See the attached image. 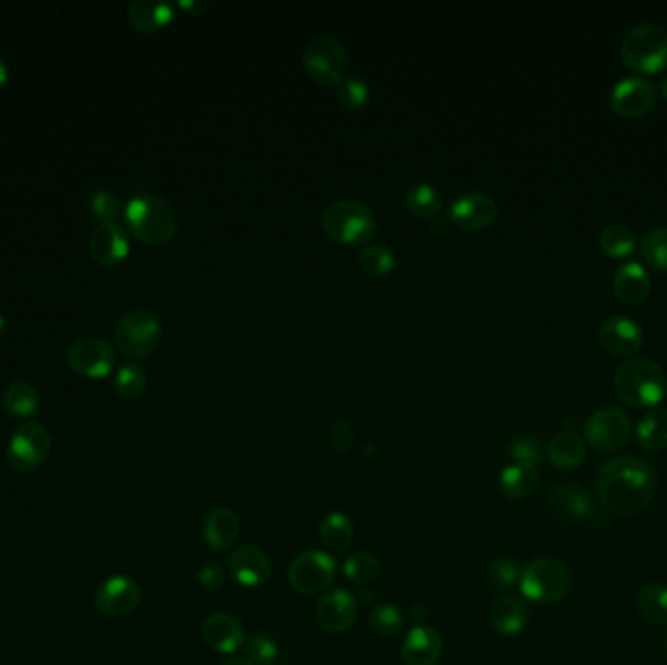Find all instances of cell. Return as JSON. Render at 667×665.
I'll list each match as a JSON object with an SVG mask.
<instances>
[{
  "mask_svg": "<svg viewBox=\"0 0 667 665\" xmlns=\"http://www.w3.org/2000/svg\"><path fill=\"white\" fill-rule=\"evenodd\" d=\"M357 599L348 589H330L316 605V623L332 634H340L354 625Z\"/></svg>",
  "mask_w": 667,
  "mask_h": 665,
  "instance_id": "cell-16",
  "label": "cell"
},
{
  "mask_svg": "<svg viewBox=\"0 0 667 665\" xmlns=\"http://www.w3.org/2000/svg\"><path fill=\"white\" fill-rule=\"evenodd\" d=\"M320 541L332 552H344L354 541L352 519L342 511H330L318 529Z\"/></svg>",
  "mask_w": 667,
  "mask_h": 665,
  "instance_id": "cell-30",
  "label": "cell"
},
{
  "mask_svg": "<svg viewBox=\"0 0 667 665\" xmlns=\"http://www.w3.org/2000/svg\"><path fill=\"white\" fill-rule=\"evenodd\" d=\"M658 90L654 82L642 75H628L619 80L609 96L611 108L625 118H638L652 110Z\"/></svg>",
  "mask_w": 667,
  "mask_h": 665,
  "instance_id": "cell-13",
  "label": "cell"
},
{
  "mask_svg": "<svg viewBox=\"0 0 667 665\" xmlns=\"http://www.w3.org/2000/svg\"><path fill=\"white\" fill-rule=\"evenodd\" d=\"M597 338L605 352L617 357H630L642 348L644 332L642 326L630 316L613 314L601 322Z\"/></svg>",
  "mask_w": 667,
  "mask_h": 665,
  "instance_id": "cell-14",
  "label": "cell"
},
{
  "mask_svg": "<svg viewBox=\"0 0 667 665\" xmlns=\"http://www.w3.org/2000/svg\"><path fill=\"white\" fill-rule=\"evenodd\" d=\"M656 90H658V94H662L664 98L667 100V73L660 79V82H658V86H656Z\"/></svg>",
  "mask_w": 667,
  "mask_h": 665,
  "instance_id": "cell-48",
  "label": "cell"
},
{
  "mask_svg": "<svg viewBox=\"0 0 667 665\" xmlns=\"http://www.w3.org/2000/svg\"><path fill=\"white\" fill-rule=\"evenodd\" d=\"M613 383L619 398L636 408H654L667 391L666 371L650 357L625 359L617 367Z\"/></svg>",
  "mask_w": 667,
  "mask_h": 665,
  "instance_id": "cell-2",
  "label": "cell"
},
{
  "mask_svg": "<svg viewBox=\"0 0 667 665\" xmlns=\"http://www.w3.org/2000/svg\"><path fill=\"white\" fill-rule=\"evenodd\" d=\"M203 640L217 654H235L244 646V626L231 613H213L203 623Z\"/></svg>",
  "mask_w": 667,
  "mask_h": 665,
  "instance_id": "cell-21",
  "label": "cell"
},
{
  "mask_svg": "<svg viewBox=\"0 0 667 665\" xmlns=\"http://www.w3.org/2000/svg\"><path fill=\"white\" fill-rule=\"evenodd\" d=\"M162 340V326L157 316L137 309L119 318L116 326V344L119 352L131 359H143L157 352Z\"/></svg>",
  "mask_w": 667,
  "mask_h": 665,
  "instance_id": "cell-8",
  "label": "cell"
},
{
  "mask_svg": "<svg viewBox=\"0 0 667 665\" xmlns=\"http://www.w3.org/2000/svg\"><path fill=\"white\" fill-rule=\"evenodd\" d=\"M229 572L235 578L236 584L248 589H258L266 586L272 578V562L262 548L244 545L236 548L229 556Z\"/></svg>",
  "mask_w": 667,
  "mask_h": 665,
  "instance_id": "cell-17",
  "label": "cell"
},
{
  "mask_svg": "<svg viewBox=\"0 0 667 665\" xmlns=\"http://www.w3.org/2000/svg\"><path fill=\"white\" fill-rule=\"evenodd\" d=\"M549 502L552 511H556L564 519L584 521V523L599 519V513H597L593 498L589 496L588 490L580 484L564 482V484L556 486L550 492Z\"/></svg>",
  "mask_w": 667,
  "mask_h": 665,
  "instance_id": "cell-20",
  "label": "cell"
},
{
  "mask_svg": "<svg viewBox=\"0 0 667 665\" xmlns=\"http://www.w3.org/2000/svg\"><path fill=\"white\" fill-rule=\"evenodd\" d=\"M172 20V6L168 2L135 0L129 6V22L137 32L153 34Z\"/></svg>",
  "mask_w": 667,
  "mask_h": 665,
  "instance_id": "cell-28",
  "label": "cell"
},
{
  "mask_svg": "<svg viewBox=\"0 0 667 665\" xmlns=\"http://www.w3.org/2000/svg\"><path fill=\"white\" fill-rule=\"evenodd\" d=\"M613 291L625 305H640L652 291L650 272L640 262H627L613 275Z\"/></svg>",
  "mask_w": 667,
  "mask_h": 665,
  "instance_id": "cell-23",
  "label": "cell"
},
{
  "mask_svg": "<svg viewBox=\"0 0 667 665\" xmlns=\"http://www.w3.org/2000/svg\"><path fill=\"white\" fill-rule=\"evenodd\" d=\"M640 254L646 264L667 272V225L652 227L642 235Z\"/></svg>",
  "mask_w": 667,
  "mask_h": 665,
  "instance_id": "cell-35",
  "label": "cell"
},
{
  "mask_svg": "<svg viewBox=\"0 0 667 665\" xmlns=\"http://www.w3.org/2000/svg\"><path fill=\"white\" fill-rule=\"evenodd\" d=\"M69 367L86 379H104L116 365V352L112 344L98 336L79 338L67 352Z\"/></svg>",
  "mask_w": 667,
  "mask_h": 665,
  "instance_id": "cell-12",
  "label": "cell"
},
{
  "mask_svg": "<svg viewBox=\"0 0 667 665\" xmlns=\"http://www.w3.org/2000/svg\"><path fill=\"white\" fill-rule=\"evenodd\" d=\"M406 205L418 217H433L441 209V196L432 184H414L406 192Z\"/></svg>",
  "mask_w": 667,
  "mask_h": 665,
  "instance_id": "cell-36",
  "label": "cell"
},
{
  "mask_svg": "<svg viewBox=\"0 0 667 665\" xmlns=\"http://www.w3.org/2000/svg\"><path fill=\"white\" fill-rule=\"evenodd\" d=\"M355 437L354 430H352V424L346 422V420H338L332 430H330V445L340 451V453H346L354 447Z\"/></svg>",
  "mask_w": 667,
  "mask_h": 665,
  "instance_id": "cell-46",
  "label": "cell"
},
{
  "mask_svg": "<svg viewBox=\"0 0 667 665\" xmlns=\"http://www.w3.org/2000/svg\"><path fill=\"white\" fill-rule=\"evenodd\" d=\"M510 455L515 463L537 467L543 459V445L535 435H517L510 443Z\"/></svg>",
  "mask_w": 667,
  "mask_h": 665,
  "instance_id": "cell-42",
  "label": "cell"
},
{
  "mask_svg": "<svg viewBox=\"0 0 667 665\" xmlns=\"http://www.w3.org/2000/svg\"><path fill=\"white\" fill-rule=\"evenodd\" d=\"M572 587L570 570L556 558H535L521 570L519 589L533 603H558Z\"/></svg>",
  "mask_w": 667,
  "mask_h": 665,
  "instance_id": "cell-5",
  "label": "cell"
},
{
  "mask_svg": "<svg viewBox=\"0 0 667 665\" xmlns=\"http://www.w3.org/2000/svg\"><path fill=\"white\" fill-rule=\"evenodd\" d=\"M664 650H666V656H667V632L666 636H664Z\"/></svg>",
  "mask_w": 667,
  "mask_h": 665,
  "instance_id": "cell-52",
  "label": "cell"
},
{
  "mask_svg": "<svg viewBox=\"0 0 667 665\" xmlns=\"http://www.w3.org/2000/svg\"><path fill=\"white\" fill-rule=\"evenodd\" d=\"M197 584L203 591L215 593L225 584V568L219 562H209L197 572Z\"/></svg>",
  "mask_w": 667,
  "mask_h": 665,
  "instance_id": "cell-45",
  "label": "cell"
},
{
  "mask_svg": "<svg viewBox=\"0 0 667 665\" xmlns=\"http://www.w3.org/2000/svg\"><path fill=\"white\" fill-rule=\"evenodd\" d=\"M350 57L342 41L330 34L316 36L303 53V67L320 84H340L346 79Z\"/></svg>",
  "mask_w": 667,
  "mask_h": 665,
  "instance_id": "cell-7",
  "label": "cell"
},
{
  "mask_svg": "<svg viewBox=\"0 0 667 665\" xmlns=\"http://www.w3.org/2000/svg\"><path fill=\"white\" fill-rule=\"evenodd\" d=\"M240 535V519L229 508L211 509L203 519V539L213 550L233 547Z\"/></svg>",
  "mask_w": 667,
  "mask_h": 665,
  "instance_id": "cell-24",
  "label": "cell"
},
{
  "mask_svg": "<svg viewBox=\"0 0 667 665\" xmlns=\"http://www.w3.org/2000/svg\"><path fill=\"white\" fill-rule=\"evenodd\" d=\"M636 441L640 449L648 453H656L667 447V408H652L648 410L638 426H636Z\"/></svg>",
  "mask_w": 667,
  "mask_h": 665,
  "instance_id": "cell-29",
  "label": "cell"
},
{
  "mask_svg": "<svg viewBox=\"0 0 667 665\" xmlns=\"http://www.w3.org/2000/svg\"><path fill=\"white\" fill-rule=\"evenodd\" d=\"M221 665H252L246 658H231V660H227L225 664Z\"/></svg>",
  "mask_w": 667,
  "mask_h": 665,
  "instance_id": "cell-49",
  "label": "cell"
},
{
  "mask_svg": "<svg viewBox=\"0 0 667 665\" xmlns=\"http://www.w3.org/2000/svg\"><path fill=\"white\" fill-rule=\"evenodd\" d=\"M94 601L98 611L106 617H127L139 607L141 587L129 576H114L98 587Z\"/></svg>",
  "mask_w": 667,
  "mask_h": 665,
  "instance_id": "cell-15",
  "label": "cell"
},
{
  "mask_svg": "<svg viewBox=\"0 0 667 665\" xmlns=\"http://www.w3.org/2000/svg\"><path fill=\"white\" fill-rule=\"evenodd\" d=\"M621 57L638 73H658L667 63V30L656 22L632 26L621 41Z\"/></svg>",
  "mask_w": 667,
  "mask_h": 665,
  "instance_id": "cell-4",
  "label": "cell"
},
{
  "mask_svg": "<svg viewBox=\"0 0 667 665\" xmlns=\"http://www.w3.org/2000/svg\"><path fill=\"white\" fill-rule=\"evenodd\" d=\"M369 623L377 634L394 636L404 628V613L393 603H379L373 607Z\"/></svg>",
  "mask_w": 667,
  "mask_h": 665,
  "instance_id": "cell-39",
  "label": "cell"
},
{
  "mask_svg": "<svg viewBox=\"0 0 667 665\" xmlns=\"http://www.w3.org/2000/svg\"><path fill=\"white\" fill-rule=\"evenodd\" d=\"M359 266L369 275H383L394 266L393 252L387 246L371 244L359 252Z\"/></svg>",
  "mask_w": 667,
  "mask_h": 665,
  "instance_id": "cell-40",
  "label": "cell"
},
{
  "mask_svg": "<svg viewBox=\"0 0 667 665\" xmlns=\"http://www.w3.org/2000/svg\"><path fill=\"white\" fill-rule=\"evenodd\" d=\"M90 256L104 268H114L129 254V238L118 223H100L88 240Z\"/></svg>",
  "mask_w": 667,
  "mask_h": 665,
  "instance_id": "cell-19",
  "label": "cell"
},
{
  "mask_svg": "<svg viewBox=\"0 0 667 665\" xmlns=\"http://www.w3.org/2000/svg\"><path fill=\"white\" fill-rule=\"evenodd\" d=\"M529 623V609L527 605L513 597L502 595L490 607V625L502 636H517L525 630Z\"/></svg>",
  "mask_w": 667,
  "mask_h": 665,
  "instance_id": "cell-25",
  "label": "cell"
},
{
  "mask_svg": "<svg viewBox=\"0 0 667 665\" xmlns=\"http://www.w3.org/2000/svg\"><path fill=\"white\" fill-rule=\"evenodd\" d=\"M6 332V318L0 314V336Z\"/></svg>",
  "mask_w": 667,
  "mask_h": 665,
  "instance_id": "cell-51",
  "label": "cell"
},
{
  "mask_svg": "<svg viewBox=\"0 0 667 665\" xmlns=\"http://www.w3.org/2000/svg\"><path fill=\"white\" fill-rule=\"evenodd\" d=\"M537 486H539V469L523 463H513L502 470L498 482L502 496L508 500H525L537 490Z\"/></svg>",
  "mask_w": 667,
  "mask_h": 665,
  "instance_id": "cell-27",
  "label": "cell"
},
{
  "mask_svg": "<svg viewBox=\"0 0 667 665\" xmlns=\"http://www.w3.org/2000/svg\"><path fill=\"white\" fill-rule=\"evenodd\" d=\"M6 80H8V65H6V61L0 57V88L6 84Z\"/></svg>",
  "mask_w": 667,
  "mask_h": 665,
  "instance_id": "cell-47",
  "label": "cell"
},
{
  "mask_svg": "<svg viewBox=\"0 0 667 665\" xmlns=\"http://www.w3.org/2000/svg\"><path fill=\"white\" fill-rule=\"evenodd\" d=\"M369 100V86L359 77L344 79L338 86V102L346 110H359Z\"/></svg>",
  "mask_w": 667,
  "mask_h": 665,
  "instance_id": "cell-43",
  "label": "cell"
},
{
  "mask_svg": "<svg viewBox=\"0 0 667 665\" xmlns=\"http://www.w3.org/2000/svg\"><path fill=\"white\" fill-rule=\"evenodd\" d=\"M114 387L121 398L135 400L147 389V375L137 363H125L118 369Z\"/></svg>",
  "mask_w": 667,
  "mask_h": 665,
  "instance_id": "cell-37",
  "label": "cell"
},
{
  "mask_svg": "<svg viewBox=\"0 0 667 665\" xmlns=\"http://www.w3.org/2000/svg\"><path fill=\"white\" fill-rule=\"evenodd\" d=\"M4 408L18 420H30L40 412L41 400L38 391L28 383H12L4 392Z\"/></svg>",
  "mask_w": 667,
  "mask_h": 665,
  "instance_id": "cell-32",
  "label": "cell"
},
{
  "mask_svg": "<svg viewBox=\"0 0 667 665\" xmlns=\"http://www.w3.org/2000/svg\"><path fill=\"white\" fill-rule=\"evenodd\" d=\"M322 227L338 242L361 244L375 233V217L367 205L355 199H338L324 209Z\"/></svg>",
  "mask_w": 667,
  "mask_h": 665,
  "instance_id": "cell-6",
  "label": "cell"
},
{
  "mask_svg": "<svg viewBox=\"0 0 667 665\" xmlns=\"http://www.w3.org/2000/svg\"><path fill=\"white\" fill-rule=\"evenodd\" d=\"M336 560L324 550L301 552L289 566V584L303 595L324 591L336 578Z\"/></svg>",
  "mask_w": 667,
  "mask_h": 665,
  "instance_id": "cell-11",
  "label": "cell"
},
{
  "mask_svg": "<svg viewBox=\"0 0 667 665\" xmlns=\"http://www.w3.org/2000/svg\"><path fill=\"white\" fill-rule=\"evenodd\" d=\"M443 654L439 632L428 625H416L408 630L402 642V660L406 665H435Z\"/></svg>",
  "mask_w": 667,
  "mask_h": 665,
  "instance_id": "cell-22",
  "label": "cell"
},
{
  "mask_svg": "<svg viewBox=\"0 0 667 665\" xmlns=\"http://www.w3.org/2000/svg\"><path fill=\"white\" fill-rule=\"evenodd\" d=\"M601 506L615 517H634L650 506L656 494V472L638 457H615L597 472Z\"/></svg>",
  "mask_w": 667,
  "mask_h": 665,
  "instance_id": "cell-1",
  "label": "cell"
},
{
  "mask_svg": "<svg viewBox=\"0 0 667 665\" xmlns=\"http://www.w3.org/2000/svg\"><path fill=\"white\" fill-rule=\"evenodd\" d=\"M521 578V568L511 558H498L488 566L486 584L490 591H508Z\"/></svg>",
  "mask_w": 667,
  "mask_h": 665,
  "instance_id": "cell-38",
  "label": "cell"
},
{
  "mask_svg": "<svg viewBox=\"0 0 667 665\" xmlns=\"http://www.w3.org/2000/svg\"><path fill=\"white\" fill-rule=\"evenodd\" d=\"M630 430V418L619 406H603L595 410L584 426L586 441L591 445V449L603 455L623 449L628 443Z\"/></svg>",
  "mask_w": 667,
  "mask_h": 665,
  "instance_id": "cell-9",
  "label": "cell"
},
{
  "mask_svg": "<svg viewBox=\"0 0 667 665\" xmlns=\"http://www.w3.org/2000/svg\"><path fill=\"white\" fill-rule=\"evenodd\" d=\"M599 246L607 256L623 258L636 248V235L625 223H613L601 231Z\"/></svg>",
  "mask_w": 667,
  "mask_h": 665,
  "instance_id": "cell-34",
  "label": "cell"
},
{
  "mask_svg": "<svg viewBox=\"0 0 667 665\" xmlns=\"http://www.w3.org/2000/svg\"><path fill=\"white\" fill-rule=\"evenodd\" d=\"M636 609L640 617L650 625H667V586L646 584L636 595Z\"/></svg>",
  "mask_w": 667,
  "mask_h": 665,
  "instance_id": "cell-31",
  "label": "cell"
},
{
  "mask_svg": "<svg viewBox=\"0 0 667 665\" xmlns=\"http://www.w3.org/2000/svg\"><path fill=\"white\" fill-rule=\"evenodd\" d=\"M51 453V435L38 422L20 424L10 437L6 459L18 472L38 469Z\"/></svg>",
  "mask_w": 667,
  "mask_h": 665,
  "instance_id": "cell-10",
  "label": "cell"
},
{
  "mask_svg": "<svg viewBox=\"0 0 667 665\" xmlns=\"http://www.w3.org/2000/svg\"><path fill=\"white\" fill-rule=\"evenodd\" d=\"M125 219L133 235L151 246L166 244L178 227L176 213L170 203L155 194L133 197L125 207Z\"/></svg>",
  "mask_w": 667,
  "mask_h": 665,
  "instance_id": "cell-3",
  "label": "cell"
},
{
  "mask_svg": "<svg viewBox=\"0 0 667 665\" xmlns=\"http://www.w3.org/2000/svg\"><path fill=\"white\" fill-rule=\"evenodd\" d=\"M381 560L373 552H355L344 562V576L355 586H369L381 576Z\"/></svg>",
  "mask_w": 667,
  "mask_h": 665,
  "instance_id": "cell-33",
  "label": "cell"
},
{
  "mask_svg": "<svg viewBox=\"0 0 667 665\" xmlns=\"http://www.w3.org/2000/svg\"><path fill=\"white\" fill-rule=\"evenodd\" d=\"M547 455L554 467L572 470L584 463L588 455V445L576 431H560L552 437Z\"/></svg>",
  "mask_w": 667,
  "mask_h": 665,
  "instance_id": "cell-26",
  "label": "cell"
},
{
  "mask_svg": "<svg viewBox=\"0 0 667 665\" xmlns=\"http://www.w3.org/2000/svg\"><path fill=\"white\" fill-rule=\"evenodd\" d=\"M90 213L100 223H116L119 215V199L110 190H98L90 197Z\"/></svg>",
  "mask_w": 667,
  "mask_h": 665,
  "instance_id": "cell-44",
  "label": "cell"
},
{
  "mask_svg": "<svg viewBox=\"0 0 667 665\" xmlns=\"http://www.w3.org/2000/svg\"><path fill=\"white\" fill-rule=\"evenodd\" d=\"M277 644L266 634L250 636L244 642V658L252 665H274L277 660Z\"/></svg>",
  "mask_w": 667,
  "mask_h": 665,
  "instance_id": "cell-41",
  "label": "cell"
},
{
  "mask_svg": "<svg viewBox=\"0 0 667 665\" xmlns=\"http://www.w3.org/2000/svg\"><path fill=\"white\" fill-rule=\"evenodd\" d=\"M449 217L461 229L476 231L494 223V219L498 217V205L494 197L484 192H469L453 201Z\"/></svg>",
  "mask_w": 667,
  "mask_h": 665,
  "instance_id": "cell-18",
  "label": "cell"
},
{
  "mask_svg": "<svg viewBox=\"0 0 667 665\" xmlns=\"http://www.w3.org/2000/svg\"><path fill=\"white\" fill-rule=\"evenodd\" d=\"M182 6H184V8H190V10H194V12H199V10H203L207 4L197 6L196 2H182Z\"/></svg>",
  "mask_w": 667,
  "mask_h": 665,
  "instance_id": "cell-50",
  "label": "cell"
}]
</instances>
